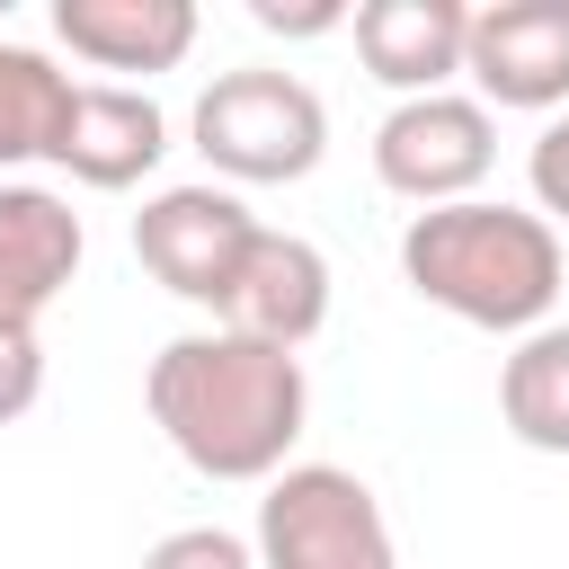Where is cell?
I'll return each mask as SVG.
<instances>
[{
    "label": "cell",
    "instance_id": "18",
    "mask_svg": "<svg viewBox=\"0 0 569 569\" xmlns=\"http://www.w3.org/2000/svg\"><path fill=\"white\" fill-rule=\"evenodd\" d=\"M249 18L276 27V36H329V27H356L338 0H302V9H284V0H249Z\"/></svg>",
    "mask_w": 569,
    "mask_h": 569
},
{
    "label": "cell",
    "instance_id": "9",
    "mask_svg": "<svg viewBox=\"0 0 569 569\" xmlns=\"http://www.w3.org/2000/svg\"><path fill=\"white\" fill-rule=\"evenodd\" d=\"M329 320V258L302 240V231H258L213 329H240V338H267V347H302L320 338Z\"/></svg>",
    "mask_w": 569,
    "mask_h": 569
},
{
    "label": "cell",
    "instance_id": "3",
    "mask_svg": "<svg viewBox=\"0 0 569 569\" xmlns=\"http://www.w3.org/2000/svg\"><path fill=\"white\" fill-rule=\"evenodd\" d=\"M187 133H196V151H204L213 178H231V187H293L329 151V107H320L311 80L249 62V71H222L196 98Z\"/></svg>",
    "mask_w": 569,
    "mask_h": 569
},
{
    "label": "cell",
    "instance_id": "4",
    "mask_svg": "<svg viewBox=\"0 0 569 569\" xmlns=\"http://www.w3.org/2000/svg\"><path fill=\"white\" fill-rule=\"evenodd\" d=\"M258 569H400L382 498L338 462H284L258 498Z\"/></svg>",
    "mask_w": 569,
    "mask_h": 569
},
{
    "label": "cell",
    "instance_id": "17",
    "mask_svg": "<svg viewBox=\"0 0 569 569\" xmlns=\"http://www.w3.org/2000/svg\"><path fill=\"white\" fill-rule=\"evenodd\" d=\"M36 391H44V347H36V329H9L0 338V427L27 418Z\"/></svg>",
    "mask_w": 569,
    "mask_h": 569
},
{
    "label": "cell",
    "instance_id": "1",
    "mask_svg": "<svg viewBox=\"0 0 569 569\" xmlns=\"http://www.w3.org/2000/svg\"><path fill=\"white\" fill-rule=\"evenodd\" d=\"M142 400H151L160 436L178 445V462L204 480H276L284 453L302 445V418H311L302 356L240 338V329L169 338L142 373Z\"/></svg>",
    "mask_w": 569,
    "mask_h": 569
},
{
    "label": "cell",
    "instance_id": "12",
    "mask_svg": "<svg viewBox=\"0 0 569 569\" xmlns=\"http://www.w3.org/2000/svg\"><path fill=\"white\" fill-rule=\"evenodd\" d=\"M53 36L98 71H178L196 44V0H53Z\"/></svg>",
    "mask_w": 569,
    "mask_h": 569
},
{
    "label": "cell",
    "instance_id": "16",
    "mask_svg": "<svg viewBox=\"0 0 569 569\" xmlns=\"http://www.w3.org/2000/svg\"><path fill=\"white\" fill-rule=\"evenodd\" d=\"M525 178H533V213L542 222H569V116H551L525 151Z\"/></svg>",
    "mask_w": 569,
    "mask_h": 569
},
{
    "label": "cell",
    "instance_id": "7",
    "mask_svg": "<svg viewBox=\"0 0 569 569\" xmlns=\"http://www.w3.org/2000/svg\"><path fill=\"white\" fill-rule=\"evenodd\" d=\"M462 71L480 80V107H569V0H489L471 9V53Z\"/></svg>",
    "mask_w": 569,
    "mask_h": 569
},
{
    "label": "cell",
    "instance_id": "6",
    "mask_svg": "<svg viewBox=\"0 0 569 569\" xmlns=\"http://www.w3.org/2000/svg\"><path fill=\"white\" fill-rule=\"evenodd\" d=\"M267 222L231 196V187H160L142 213H133V258L151 267V284H169L178 302H196V311H222V293H231V276H240V258H249V240H258Z\"/></svg>",
    "mask_w": 569,
    "mask_h": 569
},
{
    "label": "cell",
    "instance_id": "14",
    "mask_svg": "<svg viewBox=\"0 0 569 569\" xmlns=\"http://www.w3.org/2000/svg\"><path fill=\"white\" fill-rule=\"evenodd\" d=\"M71 98H80V80L53 71V53H36V44H0V169H18V160H53Z\"/></svg>",
    "mask_w": 569,
    "mask_h": 569
},
{
    "label": "cell",
    "instance_id": "13",
    "mask_svg": "<svg viewBox=\"0 0 569 569\" xmlns=\"http://www.w3.org/2000/svg\"><path fill=\"white\" fill-rule=\"evenodd\" d=\"M498 418L533 453H569V320H542L498 365Z\"/></svg>",
    "mask_w": 569,
    "mask_h": 569
},
{
    "label": "cell",
    "instance_id": "5",
    "mask_svg": "<svg viewBox=\"0 0 569 569\" xmlns=\"http://www.w3.org/2000/svg\"><path fill=\"white\" fill-rule=\"evenodd\" d=\"M489 160H498V124H489L480 98H453V89L400 98V107L373 124V178H382L391 196H409L418 213L471 204V187L489 178Z\"/></svg>",
    "mask_w": 569,
    "mask_h": 569
},
{
    "label": "cell",
    "instance_id": "2",
    "mask_svg": "<svg viewBox=\"0 0 569 569\" xmlns=\"http://www.w3.org/2000/svg\"><path fill=\"white\" fill-rule=\"evenodd\" d=\"M400 276L418 302L471 320V329H507V338H533L560 302V231L525 204H436V213H409L400 231Z\"/></svg>",
    "mask_w": 569,
    "mask_h": 569
},
{
    "label": "cell",
    "instance_id": "11",
    "mask_svg": "<svg viewBox=\"0 0 569 569\" xmlns=\"http://www.w3.org/2000/svg\"><path fill=\"white\" fill-rule=\"evenodd\" d=\"M356 53L382 89L436 98L471 53V9L462 0H365L356 9Z\"/></svg>",
    "mask_w": 569,
    "mask_h": 569
},
{
    "label": "cell",
    "instance_id": "8",
    "mask_svg": "<svg viewBox=\"0 0 569 569\" xmlns=\"http://www.w3.org/2000/svg\"><path fill=\"white\" fill-rule=\"evenodd\" d=\"M80 249L89 240H80L71 196L27 187V178H0V338L44 320V302L80 276Z\"/></svg>",
    "mask_w": 569,
    "mask_h": 569
},
{
    "label": "cell",
    "instance_id": "10",
    "mask_svg": "<svg viewBox=\"0 0 569 569\" xmlns=\"http://www.w3.org/2000/svg\"><path fill=\"white\" fill-rule=\"evenodd\" d=\"M169 151V116L151 89H116V80H80L71 116H62V142H53V169H71L80 187H142Z\"/></svg>",
    "mask_w": 569,
    "mask_h": 569
},
{
    "label": "cell",
    "instance_id": "15",
    "mask_svg": "<svg viewBox=\"0 0 569 569\" xmlns=\"http://www.w3.org/2000/svg\"><path fill=\"white\" fill-rule=\"evenodd\" d=\"M142 569H258V542H240L231 525H178L142 551Z\"/></svg>",
    "mask_w": 569,
    "mask_h": 569
}]
</instances>
